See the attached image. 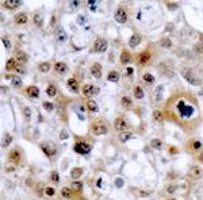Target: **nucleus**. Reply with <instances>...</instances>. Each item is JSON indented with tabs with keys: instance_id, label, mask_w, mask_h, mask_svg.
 Instances as JSON below:
<instances>
[{
	"instance_id": "obj_58",
	"label": "nucleus",
	"mask_w": 203,
	"mask_h": 200,
	"mask_svg": "<svg viewBox=\"0 0 203 200\" xmlns=\"http://www.w3.org/2000/svg\"><path fill=\"white\" fill-rule=\"evenodd\" d=\"M200 95H202V96H203V91H202V92H200Z\"/></svg>"
},
{
	"instance_id": "obj_15",
	"label": "nucleus",
	"mask_w": 203,
	"mask_h": 200,
	"mask_svg": "<svg viewBox=\"0 0 203 200\" xmlns=\"http://www.w3.org/2000/svg\"><path fill=\"white\" fill-rule=\"evenodd\" d=\"M26 92H27V95L33 99H37L39 96V89L37 88V87H29Z\"/></svg>"
},
{
	"instance_id": "obj_24",
	"label": "nucleus",
	"mask_w": 203,
	"mask_h": 200,
	"mask_svg": "<svg viewBox=\"0 0 203 200\" xmlns=\"http://www.w3.org/2000/svg\"><path fill=\"white\" fill-rule=\"evenodd\" d=\"M107 80L111 82H117L119 80V73L118 72H110L108 75H107Z\"/></svg>"
},
{
	"instance_id": "obj_28",
	"label": "nucleus",
	"mask_w": 203,
	"mask_h": 200,
	"mask_svg": "<svg viewBox=\"0 0 203 200\" xmlns=\"http://www.w3.org/2000/svg\"><path fill=\"white\" fill-rule=\"evenodd\" d=\"M150 145H152L153 149H157V150L163 149V142H161L160 139H152V141H150Z\"/></svg>"
},
{
	"instance_id": "obj_31",
	"label": "nucleus",
	"mask_w": 203,
	"mask_h": 200,
	"mask_svg": "<svg viewBox=\"0 0 203 200\" xmlns=\"http://www.w3.org/2000/svg\"><path fill=\"white\" fill-rule=\"evenodd\" d=\"M133 138V133H122L121 135H119V139H121L122 142H127L129 139H131Z\"/></svg>"
},
{
	"instance_id": "obj_5",
	"label": "nucleus",
	"mask_w": 203,
	"mask_h": 200,
	"mask_svg": "<svg viewBox=\"0 0 203 200\" xmlns=\"http://www.w3.org/2000/svg\"><path fill=\"white\" fill-rule=\"evenodd\" d=\"M98 88H95L94 85H91V84H86V85L83 87V95L87 96V98H91V96H94V95L98 93Z\"/></svg>"
},
{
	"instance_id": "obj_16",
	"label": "nucleus",
	"mask_w": 203,
	"mask_h": 200,
	"mask_svg": "<svg viewBox=\"0 0 203 200\" xmlns=\"http://www.w3.org/2000/svg\"><path fill=\"white\" fill-rule=\"evenodd\" d=\"M163 92H164V85H163V84L157 85L156 96H154V100H156V102H161V100H163Z\"/></svg>"
},
{
	"instance_id": "obj_55",
	"label": "nucleus",
	"mask_w": 203,
	"mask_h": 200,
	"mask_svg": "<svg viewBox=\"0 0 203 200\" xmlns=\"http://www.w3.org/2000/svg\"><path fill=\"white\" fill-rule=\"evenodd\" d=\"M96 184H98L99 188H101V185H103V181H101V179H99V180L96 181Z\"/></svg>"
},
{
	"instance_id": "obj_29",
	"label": "nucleus",
	"mask_w": 203,
	"mask_h": 200,
	"mask_svg": "<svg viewBox=\"0 0 203 200\" xmlns=\"http://www.w3.org/2000/svg\"><path fill=\"white\" fill-rule=\"evenodd\" d=\"M121 102H122V106H125L126 108H130V107L133 106V102H131V99L127 98V96H123V98L121 99Z\"/></svg>"
},
{
	"instance_id": "obj_22",
	"label": "nucleus",
	"mask_w": 203,
	"mask_h": 200,
	"mask_svg": "<svg viewBox=\"0 0 203 200\" xmlns=\"http://www.w3.org/2000/svg\"><path fill=\"white\" fill-rule=\"evenodd\" d=\"M81 174H83V169L81 168H73L72 169V172H70V177L74 179V180H77Z\"/></svg>"
},
{
	"instance_id": "obj_46",
	"label": "nucleus",
	"mask_w": 203,
	"mask_h": 200,
	"mask_svg": "<svg viewBox=\"0 0 203 200\" xmlns=\"http://www.w3.org/2000/svg\"><path fill=\"white\" fill-rule=\"evenodd\" d=\"M23 112H24V115H26V118L30 119V116H31V111H30V108H29V107H24Z\"/></svg>"
},
{
	"instance_id": "obj_42",
	"label": "nucleus",
	"mask_w": 203,
	"mask_h": 200,
	"mask_svg": "<svg viewBox=\"0 0 203 200\" xmlns=\"http://www.w3.org/2000/svg\"><path fill=\"white\" fill-rule=\"evenodd\" d=\"M50 179H51V181H53V183H58V181H60V174H58V172H51Z\"/></svg>"
},
{
	"instance_id": "obj_45",
	"label": "nucleus",
	"mask_w": 203,
	"mask_h": 200,
	"mask_svg": "<svg viewBox=\"0 0 203 200\" xmlns=\"http://www.w3.org/2000/svg\"><path fill=\"white\" fill-rule=\"evenodd\" d=\"M192 147L195 150H198V149H200L202 147V142L200 141H195V142H192Z\"/></svg>"
},
{
	"instance_id": "obj_57",
	"label": "nucleus",
	"mask_w": 203,
	"mask_h": 200,
	"mask_svg": "<svg viewBox=\"0 0 203 200\" xmlns=\"http://www.w3.org/2000/svg\"><path fill=\"white\" fill-rule=\"evenodd\" d=\"M199 160H200V162H202V164H203V152H202V154H200V156H199Z\"/></svg>"
},
{
	"instance_id": "obj_9",
	"label": "nucleus",
	"mask_w": 203,
	"mask_h": 200,
	"mask_svg": "<svg viewBox=\"0 0 203 200\" xmlns=\"http://www.w3.org/2000/svg\"><path fill=\"white\" fill-rule=\"evenodd\" d=\"M190 176H191L192 179L198 180V179H200V177L203 176V170L199 166H191V169H190Z\"/></svg>"
},
{
	"instance_id": "obj_2",
	"label": "nucleus",
	"mask_w": 203,
	"mask_h": 200,
	"mask_svg": "<svg viewBox=\"0 0 203 200\" xmlns=\"http://www.w3.org/2000/svg\"><path fill=\"white\" fill-rule=\"evenodd\" d=\"M74 152L79 154H88L91 152V145H88L86 142H77L74 145Z\"/></svg>"
},
{
	"instance_id": "obj_26",
	"label": "nucleus",
	"mask_w": 203,
	"mask_h": 200,
	"mask_svg": "<svg viewBox=\"0 0 203 200\" xmlns=\"http://www.w3.org/2000/svg\"><path fill=\"white\" fill-rule=\"evenodd\" d=\"M34 24L38 26V27H42L43 24V16L41 14H35L34 15Z\"/></svg>"
},
{
	"instance_id": "obj_30",
	"label": "nucleus",
	"mask_w": 203,
	"mask_h": 200,
	"mask_svg": "<svg viewBox=\"0 0 203 200\" xmlns=\"http://www.w3.org/2000/svg\"><path fill=\"white\" fill-rule=\"evenodd\" d=\"M70 189H73V191H77V192H80L83 189V183L81 181H73L72 183V185H70Z\"/></svg>"
},
{
	"instance_id": "obj_20",
	"label": "nucleus",
	"mask_w": 203,
	"mask_h": 200,
	"mask_svg": "<svg viewBox=\"0 0 203 200\" xmlns=\"http://www.w3.org/2000/svg\"><path fill=\"white\" fill-rule=\"evenodd\" d=\"M11 142H12V135L11 134H8V133H6L4 134V137H3V139H1V146H3V147H7L8 145H11Z\"/></svg>"
},
{
	"instance_id": "obj_32",
	"label": "nucleus",
	"mask_w": 203,
	"mask_h": 200,
	"mask_svg": "<svg viewBox=\"0 0 203 200\" xmlns=\"http://www.w3.org/2000/svg\"><path fill=\"white\" fill-rule=\"evenodd\" d=\"M39 71L42 72V73H47V72L50 71V64L49 62H42L39 65Z\"/></svg>"
},
{
	"instance_id": "obj_35",
	"label": "nucleus",
	"mask_w": 203,
	"mask_h": 200,
	"mask_svg": "<svg viewBox=\"0 0 203 200\" xmlns=\"http://www.w3.org/2000/svg\"><path fill=\"white\" fill-rule=\"evenodd\" d=\"M134 96H136L137 99H142V98H144V91H142V88L136 87V89H134Z\"/></svg>"
},
{
	"instance_id": "obj_7",
	"label": "nucleus",
	"mask_w": 203,
	"mask_h": 200,
	"mask_svg": "<svg viewBox=\"0 0 203 200\" xmlns=\"http://www.w3.org/2000/svg\"><path fill=\"white\" fill-rule=\"evenodd\" d=\"M41 147H42L43 153L46 154L47 157H53V156L56 154V147L51 145V143H43Z\"/></svg>"
},
{
	"instance_id": "obj_59",
	"label": "nucleus",
	"mask_w": 203,
	"mask_h": 200,
	"mask_svg": "<svg viewBox=\"0 0 203 200\" xmlns=\"http://www.w3.org/2000/svg\"><path fill=\"white\" fill-rule=\"evenodd\" d=\"M169 200H177V199H169Z\"/></svg>"
},
{
	"instance_id": "obj_33",
	"label": "nucleus",
	"mask_w": 203,
	"mask_h": 200,
	"mask_svg": "<svg viewBox=\"0 0 203 200\" xmlns=\"http://www.w3.org/2000/svg\"><path fill=\"white\" fill-rule=\"evenodd\" d=\"M19 158H20V156H19V152L18 150H12L11 153H10V160L11 161H19Z\"/></svg>"
},
{
	"instance_id": "obj_51",
	"label": "nucleus",
	"mask_w": 203,
	"mask_h": 200,
	"mask_svg": "<svg viewBox=\"0 0 203 200\" xmlns=\"http://www.w3.org/2000/svg\"><path fill=\"white\" fill-rule=\"evenodd\" d=\"M60 138H61V139H67V138H68L67 131H61V135H60Z\"/></svg>"
},
{
	"instance_id": "obj_8",
	"label": "nucleus",
	"mask_w": 203,
	"mask_h": 200,
	"mask_svg": "<svg viewBox=\"0 0 203 200\" xmlns=\"http://www.w3.org/2000/svg\"><path fill=\"white\" fill-rule=\"evenodd\" d=\"M3 4L8 8V10H14V8L20 7V6L23 4V1H20V0H4Z\"/></svg>"
},
{
	"instance_id": "obj_44",
	"label": "nucleus",
	"mask_w": 203,
	"mask_h": 200,
	"mask_svg": "<svg viewBox=\"0 0 203 200\" xmlns=\"http://www.w3.org/2000/svg\"><path fill=\"white\" fill-rule=\"evenodd\" d=\"M1 42L4 43V46H6V49H11V43H10V41L6 38V37H3L1 38Z\"/></svg>"
},
{
	"instance_id": "obj_34",
	"label": "nucleus",
	"mask_w": 203,
	"mask_h": 200,
	"mask_svg": "<svg viewBox=\"0 0 203 200\" xmlns=\"http://www.w3.org/2000/svg\"><path fill=\"white\" fill-rule=\"evenodd\" d=\"M153 118H154V120L156 122H163V112L161 111H159V110H156L154 112H153Z\"/></svg>"
},
{
	"instance_id": "obj_50",
	"label": "nucleus",
	"mask_w": 203,
	"mask_h": 200,
	"mask_svg": "<svg viewBox=\"0 0 203 200\" xmlns=\"http://www.w3.org/2000/svg\"><path fill=\"white\" fill-rule=\"evenodd\" d=\"M115 185H117V187H122V185H123V180L117 179V180H115Z\"/></svg>"
},
{
	"instance_id": "obj_54",
	"label": "nucleus",
	"mask_w": 203,
	"mask_h": 200,
	"mask_svg": "<svg viewBox=\"0 0 203 200\" xmlns=\"http://www.w3.org/2000/svg\"><path fill=\"white\" fill-rule=\"evenodd\" d=\"M16 72L22 75V73H24V69H23V68H22V66H18V68H16Z\"/></svg>"
},
{
	"instance_id": "obj_47",
	"label": "nucleus",
	"mask_w": 203,
	"mask_h": 200,
	"mask_svg": "<svg viewBox=\"0 0 203 200\" xmlns=\"http://www.w3.org/2000/svg\"><path fill=\"white\" fill-rule=\"evenodd\" d=\"M46 195L47 196H53V195H54V189L50 188V187H47L46 188Z\"/></svg>"
},
{
	"instance_id": "obj_1",
	"label": "nucleus",
	"mask_w": 203,
	"mask_h": 200,
	"mask_svg": "<svg viewBox=\"0 0 203 200\" xmlns=\"http://www.w3.org/2000/svg\"><path fill=\"white\" fill-rule=\"evenodd\" d=\"M181 76H183L184 79L187 80V81L190 82L191 85H200V80L198 79V77H196V76L194 75V73H192L190 69H187V71H186V69H183V71H181Z\"/></svg>"
},
{
	"instance_id": "obj_6",
	"label": "nucleus",
	"mask_w": 203,
	"mask_h": 200,
	"mask_svg": "<svg viewBox=\"0 0 203 200\" xmlns=\"http://www.w3.org/2000/svg\"><path fill=\"white\" fill-rule=\"evenodd\" d=\"M115 20L118 23H126L127 20V15H126V11L123 8H118L117 12H115Z\"/></svg>"
},
{
	"instance_id": "obj_23",
	"label": "nucleus",
	"mask_w": 203,
	"mask_h": 200,
	"mask_svg": "<svg viewBox=\"0 0 203 200\" xmlns=\"http://www.w3.org/2000/svg\"><path fill=\"white\" fill-rule=\"evenodd\" d=\"M130 60H131V55H130L129 51H126V50L122 51V54H121V62L122 64H127V62H130Z\"/></svg>"
},
{
	"instance_id": "obj_21",
	"label": "nucleus",
	"mask_w": 203,
	"mask_h": 200,
	"mask_svg": "<svg viewBox=\"0 0 203 200\" xmlns=\"http://www.w3.org/2000/svg\"><path fill=\"white\" fill-rule=\"evenodd\" d=\"M15 58L18 60L19 62H26V61H27V54L22 50H18L16 51V54H15Z\"/></svg>"
},
{
	"instance_id": "obj_18",
	"label": "nucleus",
	"mask_w": 203,
	"mask_h": 200,
	"mask_svg": "<svg viewBox=\"0 0 203 200\" xmlns=\"http://www.w3.org/2000/svg\"><path fill=\"white\" fill-rule=\"evenodd\" d=\"M87 108L90 110V112H98V110H99L96 102L91 100V99H88V102H87Z\"/></svg>"
},
{
	"instance_id": "obj_11",
	"label": "nucleus",
	"mask_w": 203,
	"mask_h": 200,
	"mask_svg": "<svg viewBox=\"0 0 203 200\" xmlns=\"http://www.w3.org/2000/svg\"><path fill=\"white\" fill-rule=\"evenodd\" d=\"M114 126H115V129H117L118 131H121V133L127 129V123H126L125 119H122V118H118L117 120H115V123H114Z\"/></svg>"
},
{
	"instance_id": "obj_36",
	"label": "nucleus",
	"mask_w": 203,
	"mask_h": 200,
	"mask_svg": "<svg viewBox=\"0 0 203 200\" xmlns=\"http://www.w3.org/2000/svg\"><path fill=\"white\" fill-rule=\"evenodd\" d=\"M61 195H63L65 199H69V197L72 196V191H70V188H63L61 189Z\"/></svg>"
},
{
	"instance_id": "obj_53",
	"label": "nucleus",
	"mask_w": 203,
	"mask_h": 200,
	"mask_svg": "<svg viewBox=\"0 0 203 200\" xmlns=\"http://www.w3.org/2000/svg\"><path fill=\"white\" fill-rule=\"evenodd\" d=\"M196 51L203 53V45H196Z\"/></svg>"
},
{
	"instance_id": "obj_10",
	"label": "nucleus",
	"mask_w": 203,
	"mask_h": 200,
	"mask_svg": "<svg viewBox=\"0 0 203 200\" xmlns=\"http://www.w3.org/2000/svg\"><path fill=\"white\" fill-rule=\"evenodd\" d=\"M67 33H65V30H64V27H61V26H58V27L56 28V38H57V41H60V42H64V41L67 39Z\"/></svg>"
},
{
	"instance_id": "obj_37",
	"label": "nucleus",
	"mask_w": 203,
	"mask_h": 200,
	"mask_svg": "<svg viewBox=\"0 0 203 200\" xmlns=\"http://www.w3.org/2000/svg\"><path fill=\"white\" fill-rule=\"evenodd\" d=\"M42 106H43V108H45L46 111H49V112H53V111H54V106H53L51 103H49V102H45Z\"/></svg>"
},
{
	"instance_id": "obj_40",
	"label": "nucleus",
	"mask_w": 203,
	"mask_h": 200,
	"mask_svg": "<svg viewBox=\"0 0 203 200\" xmlns=\"http://www.w3.org/2000/svg\"><path fill=\"white\" fill-rule=\"evenodd\" d=\"M144 80H145V82H148V84H152V82L154 81V77H153L150 73H144Z\"/></svg>"
},
{
	"instance_id": "obj_4",
	"label": "nucleus",
	"mask_w": 203,
	"mask_h": 200,
	"mask_svg": "<svg viewBox=\"0 0 203 200\" xmlns=\"http://www.w3.org/2000/svg\"><path fill=\"white\" fill-rule=\"evenodd\" d=\"M94 49L95 51L98 53H104L107 50V41L103 39V38H99V39L95 41V45H94Z\"/></svg>"
},
{
	"instance_id": "obj_38",
	"label": "nucleus",
	"mask_w": 203,
	"mask_h": 200,
	"mask_svg": "<svg viewBox=\"0 0 203 200\" xmlns=\"http://www.w3.org/2000/svg\"><path fill=\"white\" fill-rule=\"evenodd\" d=\"M11 84H12L14 87H20V85H22V80H20L19 77L14 76V77L11 79Z\"/></svg>"
},
{
	"instance_id": "obj_19",
	"label": "nucleus",
	"mask_w": 203,
	"mask_h": 200,
	"mask_svg": "<svg viewBox=\"0 0 203 200\" xmlns=\"http://www.w3.org/2000/svg\"><path fill=\"white\" fill-rule=\"evenodd\" d=\"M68 87L70 88L72 92H79V84L76 79H69L68 80Z\"/></svg>"
},
{
	"instance_id": "obj_13",
	"label": "nucleus",
	"mask_w": 203,
	"mask_h": 200,
	"mask_svg": "<svg viewBox=\"0 0 203 200\" xmlns=\"http://www.w3.org/2000/svg\"><path fill=\"white\" fill-rule=\"evenodd\" d=\"M91 73H92V76H94L95 79H100L101 77V68L99 64H94L92 65V68H91Z\"/></svg>"
},
{
	"instance_id": "obj_41",
	"label": "nucleus",
	"mask_w": 203,
	"mask_h": 200,
	"mask_svg": "<svg viewBox=\"0 0 203 200\" xmlns=\"http://www.w3.org/2000/svg\"><path fill=\"white\" fill-rule=\"evenodd\" d=\"M46 93L49 95V96H56V93H57V89H56L53 85H49L46 89Z\"/></svg>"
},
{
	"instance_id": "obj_27",
	"label": "nucleus",
	"mask_w": 203,
	"mask_h": 200,
	"mask_svg": "<svg viewBox=\"0 0 203 200\" xmlns=\"http://www.w3.org/2000/svg\"><path fill=\"white\" fill-rule=\"evenodd\" d=\"M6 68H7V71H14L16 68V60L15 58H10L6 64Z\"/></svg>"
},
{
	"instance_id": "obj_25",
	"label": "nucleus",
	"mask_w": 203,
	"mask_h": 200,
	"mask_svg": "<svg viewBox=\"0 0 203 200\" xmlns=\"http://www.w3.org/2000/svg\"><path fill=\"white\" fill-rule=\"evenodd\" d=\"M149 58H150V54H149L148 51H145V53H142V54H140V64L141 65H145V64L149 61Z\"/></svg>"
},
{
	"instance_id": "obj_56",
	"label": "nucleus",
	"mask_w": 203,
	"mask_h": 200,
	"mask_svg": "<svg viewBox=\"0 0 203 200\" xmlns=\"http://www.w3.org/2000/svg\"><path fill=\"white\" fill-rule=\"evenodd\" d=\"M95 4H98V1H95V0H91V1H88V6H95Z\"/></svg>"
},
{
	"instance_id": "obj_49",
	"label": "nucleus",
	"mask_w": 203,
	"mask_h": 200,
	"mask_svg": "<svg viewBox=\"0 0 203 200\" xmlns=\"http://www.w3.org/2000/svg\"><path fill=\"white\" fill-rule=\"evenodd\" d=\"M175 191H176L175 185H171V187H168V189H167V192H168V193H172V192H175Z\"/></svg>"
},
{
	"instance_id": "obj_3",
	"label": "nucleus",
	"mask_w": 203,
	"mask_h": 200,
	"mask_svg": "<svg viewBox=\"0 0 203 200\" xmlns=\"http://www.w3.org/2000/svg\"><path fill=\"white\" fill-rule=\"evenodd\" d=\"M92 131L96 135H104V134H107V127L101 122H96L92 125Z\"/></svg>"
},
{
	"instance_id": "obj_39",
	"label": "nucleus",
	"mask_w": 203,
	"mask_h": 200,
	"mask_svg": "<svg viewBox=\"0 0 203 200\" xmlns=\"http://www.w3.org/2000/svg\"><path fill=\"white\" fill-rule=\"evenodd\" d=\"M161 46H163V47H165V49H169V47L172 46V42H171V39H169V38H164V39L161 41Z\"/></svg>"
},
{
	"instance_id": "obj_17",
	"label": "nucleus",
	"mask_w": 203,
	"mask_h": 200,
	"mask_svg": "<svg viewBox=\"0 0 203 200\" xmlns=\"http://www.w3.org/2000/svg\"><path fill=\"white\" fill-rule=\"evenodd\" d=\"M140 42H141V37L138 35V34H134V35H131V38H130V41H129V46L136 47L140 45Z\"/></svg>"
},
{
	"instance_id": "obj_48",
	"label": "nucleus",
	"mask_w": 203,
	"mask_h": 200,
	"mask_svg": "<svg viewBox=\"0 0 203 200\" xmlns=\"http://www.w3.org/2000/svg\"><path fill=\"white\" fill-rule=\"evenodd\" d=\"M77 22L80 24H84L86 23V16H83V15H79V18H77Z\"/></svg>"
},
{
	"instance_id": "obj_43",
	"label": "nucleus",
	"mask_w": 203,
	"mask_h": 200,
	"mask_svg": "<svg viewBox=\"0 0 203 200\" xmlns=\"http://www.w3.org/2000/svg\"><path fill=\"white\" fill-rule=\"evenodd\" d=\"M79 6H80V1L73 0V1H70V3H69V10H74V8H77Z\"/></svg>"
},
{
	"instance_id": "obj_52",
	"label": "nucleus",
	"mask_w": 203,
	"mask_h": 200,
	"mask_svg": "<svg viewBox=\"0 0 203 200\" xmlns=\"http://www.w3.org/2000/svg\"><path fill=\"white\" fill-rule=\"evenodd\" d=\"M126 72H127V75H129V76H131L134 71H133V68H130V66H129V68H126Z\"/></svg>"
},
{
	"instance_id": "obj_12",
	"label": "nucleus",
	"mask_w": 203,
	"mask_h": 200,
	"mask_svg": "<svg viewBox=\"0 0 203 200\" xmlns=\"http://www.w3.org/2000/svg\"><path fill=\"white\" fill-rule=\"evenodd\" d=\"M54 71L57 72V73H60V75H64V73H67V71H68L67 64H65V62H56Z\"/></svg>"
},
{
	"instance_id": "obj_14",
	"label": "nucleus",
	"mask_w": 203,
	"mask_h": 200,
	"mask_svg": "<svg viewBox=\"0 0 203 200\" xmlns=\"http://www.w3.org/2000/svg\"><path fill=\"white\" fill-rule=\"evenodd\" d=\"M27 15L24 14V12H20V14H18V15L15 16V23L16 24H24L26 22H27Z\"/></svg>"
}]
</instances>
